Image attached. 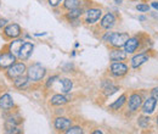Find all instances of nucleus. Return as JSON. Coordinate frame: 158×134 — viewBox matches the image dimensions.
<instances>
[{
  "mask_svg": "<svg viewBox=\"0 0 158 134\" xmlns=\"http://www.w3.org/2000/svg\"><path fill=\"white\" fill-rule=\"evenodd\" d=\"M45 73H46V70L40 63H34L29 66V68L27 70V76L29 78V80H33V82L41 80L45 77Z\"/></svg>",
  "mask_w": 158,
  "mask_h": 134,
  "instance_id": "nucleus-1",
  "label": "nucleus"
},
{
  "mask_svg": "<svg viewBox=\"0 0 158 134\" xmlns=\"http://www.w3.org/2000/svg\"><path fill=\"white\" fill-rule=\"evenodd\" d=\"M105 39H107L111 43V45H113L114 48H122V46H124V44L129 39V34L120 33V32L119 33H108Z\"/></svg>",
  "mask_w": 158,
  "mask_h": 134,
  "instance_id": "nucleus-2",
  "label": "nucleus"
},
{
  "mask_svg": "<svg viewBox=\"0 0 158 134\" xmlns=\"http://www.w3.org/2000/svg\"><path fill=\"white\" fill-rule=\"evenodd\" d=\"M27 71V68H26V65L24 63H14L11 67H9V70H7V77L10 78V79H12V80H15L16 78H19V77L23 76L24 75V72Z\"/></svg>",
  "mask_w": 158,
  "mask_h": 134,
  "instance_id": "nucleus-3",
  "label": "nucleus"
},
{
  "mask_svg": "<svg viewBox=\"0 0 158 134\" xmlns=\"http://www.w3.org/2000/svg\"><path fill=\"white\" fill-rule=\"evenodd\" d=\"M16 55H14L11 51H2L0 54V68H9L11 67L15 61H16Z\"/></svg>",
  "mask_w": 158,
  "mask_h": 134,
  "instance_id": "nucleus-4",
  "label": "nucleus"
},
{
  "mask_svg": "<svg viewBox=\"0 0 158 134\" xmlns=\"http://www.w3.org/2000/svg\"><path fill=\"white\" fill-rule=\"evenodd\" d=\"M33 49H34V46H33L32 43L24 41V43L22 44V46H21L17 58H20V60H28V58H31L32 53H33Z\"/></svg>",
  "mask_w": 158,
  "mask_h": 134,
  "instance_id": "nucleus-5",
  "label": "nucleus"
},
{
  "mask_svg": "<svg viewBox=\"0 0 158 134\" xmlns=\"http://www.w3.org/2000/svg\"><path fill=\"white\" fill-rule=\"evenodd\" d=\"M128 72V67H127V65L125 63H123V62H113L112 65H111V73L113 75V76L116 77H122L124 76L125 73Z\"/></svg>",
  "mask_w": 158,
  "mask_h": 134,
  "instance_id": "nucleus-6",
  "label": "nucleus"
},
{
  "mask_svg": "<svg viewBox=\"0 0 158 134\" xmlns=\"http://www.w3.org/2000/svg\"><path fill=\"white\" fill-rule=\"evenodd\" d=\"M4 33L7 38H17L20 37L21 34V27L17 23H12V24H9L5 29H4Z\"/></svg>",
  "mask_w": 158,
  "mask_h": 134,
  "instance_id": "nucleus-7",
  "label": "nucleus"
},
{
  "mask_svg": "<svg viewBox=\"0 0 158 134\" xmlns=\"http://www.w3.org/2000/svg\"><path fill=\"white\" fill-rule=\"evenodd\" d=\"M142 104V97L139 94H131L129 100H128V106H129V110L130 111H136L139 107L141 106Z\"/></svg>",
  "mask_w": 158,
  "mask_h": 134,
  "instance_id": "nucleus-8",
  "label": "nucleus"
},
{
  "mask_svg": "<svg viewBox=\"0 0 158 134\" xmlns=\"http://www.w3.org/2000/svg\"><path fill=\"white\" fill-rule=\"evenodd\" d=\"M71 124H72L71 119H68L66 117H57L54 123V126L57 131H67L71 127Z\"/></svg>",
  "mask_w": 158,
  "mask_h": 134,
  "instance_id": "nucleus-9",
  "label": "nucleus"
},
{
  "mask_svg": "<svg viewBox=\"0 0 158 134\" xmlns=\"http://www.w3.org/2000/svg\"><path fill=\"white\" fill-rule=\"evenodd\" d=\"M101 15H102V11L100 9H90L86 11V22L95 23L98 19H100Z\"/></svg>",
  "mask_w": 158,
  "mask_h": 134,
  "instance_id": "nucleus-10",
  "label": "nucleus"
},
{
  "mask_svg": "<svg viewBox=\"0 0 158 134\" xmlns=\"http://www.w3.org/2000/svg\"><path fill=\"white\" fill-rule=\"evenodd\" d=\"M156 104H157V100H156L155 97H148V99L145 101L143 106H142L143 114H146V115L152 114V112L155 111V109H156Z\"/></svg>",
  "mask_w": 158,
  "mask_h": 134,
  "instance_id": "nucleus-11",
  "label": "nucleus"
},
{
  "mask_svg": "<svg viewBox=\"0 0 158 134\" xmlns=\"http://www.w3.org/2000/svg\"><path fill=\"white\" fill-rule=\"evenodd\" d=\"M114 23H116V17L113 14H107L101 19V27L106 29H111L114 26Z\"/></svg>",
  "mask_w": 158,
  "mask_h": 134,
  "instance_id": "nucleus-12",
  "label": "nucleus"
},
{
  "mask_svg": "<svg viewBox=\"0 0 158 134\" xmlns=\"http://www.w3.org/2000/svg\"><path fill=\"white\" fill-rule=\"evenodd\" d=\"M139 39L138 38H129L127 40V43L124 44V48H125V53L128 54H133L136 49L139 48Z\"/></svg>",
  "mask_w": 158,
  "mask_h": 134,
  "instance_id": "nucleus-13",
  "label": "nucleus"
},
{
  "mask_svg": "<svg viewBox=\"0 0 158 134\" xmlns=\"http://www.w3.org/2000/svg\"><path fill=\"white\" fill-rule=\"evenodd\" d=\"M14 106V100L10 94H4L0 96V107L2 110H9Z\"/></svg>",
  "mask_w": 158,
  "mask_h": 134,
  "instance_id": "nucleus-14",
  "label": "nucleus"
},
{
  "mask_svg": "<svg viewBox=\"0 0 158 134\" xmlns=\"http://www.w3.org/2000/svg\"><path fill=\"white\" fill-rule=\"evenodd\" d=\"M146 61H148V55H146V54H139V55H136V56H134V58H131V66L134 68H138L142 63H145Z\"/></svg>",
  "mask_w": 158,
  "mask_h": 134,
  "instance_id": "nucleus-15",
  "label": "nucleus"
},
{
  "mask_svg": "<svg viewBox=\"0 0 158 134\" xmlns=\"http://www.w3.org/2000/svg\"><path fill=\"white\" fill-rule=\"evenodd\" d=\"M125 58H127V53L119 50V48L117 50H112L110 53V58L112 61H122V60H125Z\"/></svg>",
  "mask_w": 158,
  "mask_h": 134,
  "instance_id": "nucleus-16",
  "label": "nucleus"
},
{
  "mask_svg": "<svg viewBox=\"0 0 158 134\" xmlns=\"http://www.w3.org/2000/svg\"><path fill=\"white\" fill-rule=\"evenodd\" d=\"M24 43V40H22V39H16V40H14L11 44H10V46H9V49H10V51L14 54V55H19V51H20L21 46H22V44Z\"/></svg>",
  "mask_w": 158,
  "mask_h": 134,
  "instance_id": "nucleus-17",
  "label": "nucleus"
},
{
  "mask_svg": "<svg viewBox=\"0 0 158 134\" xmlns=\"http://www.w3.org/2000/svg\"><path fill=\"white\" fill-rule=\"evenodd\" d=\"M68 101V97H66L64 95H61V94H56L51 97V104L55 105V106H61L63 104H66Z\"/></svg>",
  "mask_w": 158,
  "mask_h": 134,
  "instance_id": "nucleus-18",
  "label": "nucleus"
},
{
  "mask_svg": "<svg viewBox=\"0 0 158 134\" xmlns=\"http://www.w3.org/2000/svg\"><path fill=\"white\" fill-rule=\"evenodd\" d=\"M81 14H83V9L76 7V9L69 10V12L66 15V17L68 19H78L79 16H81Z\"/></svg>",
  "mask_w": 158,
  "mask_h": 134,
  "instance_id": "nucleus-19",
  "label": "nucleus"
},
{
  "mask_svg": "<svg viewBox=\"0 0 158 134\" xmlns=\"http://www.w3.org/2000/svg\"><path fill=\"white\" fill-rule=\"evenodd\" d=\"M28 80H29V78H28V76H27V77L21 76V77H19V78H16V79L14 80V85H15L16 88H19V89H21V88H23V87H26V85H27Z\"/></svg>",
  "mask_w": 158,
  "mask_h": 134,
  "instance_id": "nucleus-20",
  "label": "nucleus"
},
{
  "mask_svg": "<svg viewBox=\"0 0 158 134\" xmlns=\"http://www.w3.org/2000/svg\"><path fill=\"white\" fill-rule=\"evenodd\" d=\"M60 82H61V84H62V92H63V93H69L71 89H72V87H73L72 80L64 78V79H61Z\"/></svg>",
  "mask_w": 158,
  "mask_h": 134,
  "instance_id": "nucleus-21",
  "label": "nucleus"
},
{
  "mask_svg": "<svg viewBox=\"0 0 158 134\" xmlns=\"http://www.w3.org/2000/svg\"><path fill=\"white\" fill-rule=\"evenodd\" d=\"M125 99H127V96L122 95L119 99H117L113 104H111V105H110V109H112V110H119V109L123 106V104L125 102Z\"/></svg>",
  "mask_w": 158,
  "mask_h": 134,
  "instance_id": "nucleus-22",
  "label": "nucleus"
},
{
  "mask_svg": "<svg viewBox=\"0 0 158 134\" xmlns=\"http://www.w3.org/2000/svg\"><path fill=\"white\" fill-rule=\"evenodd\" d=\"M5 128H6V132L7 133H14V134H16V133H21V131L17 128V127H15V123H12L11 124V122H6V124H5Z\"/></svg>",
  "mask_w": 158,
  "mask_h": 134,
  "instance_id": "nucleus-23",
  "label": "nucleus"
},
{
  "mask_svg": "<svg viewBox=\"0 0 158 134\" xmlns=\"http://www.w3.org/2000/svg\"><path fill=\"white\" fill-rule=\"evenodd\" d=\"M78 5L79 0H64V7L68 9V10L76 9V7H78Z\"/></svg>",
  "mask_w": 158,
  "mask_h": 134,
  "instance_id": "nucleus-24",
  "label": "nucleus"
},
{
  "mask_svg": "<svg viewBox=\"0 0 158 134\" xmlns=\"http://www.w3.org/2000/svg\"><path fill=\"white\" fill-rule=\"evenodd\" d=\"M117 90H118V87H114V85L110 84V87H106V88H105L103 93H105V95L108 96V95H112V94H114Z\"/></svg>",
  "mask_w": 158,
  "mask_h": 134,
  "instance_id": "nucleus-25",
  "label": "nucleus"
},
{
  "mask_svg": "<svg viewBox=\"0 0 158 134\" xmlns=\"http://www.w3.org/2000/svg\"><path fill=\"white\" fill-rule=\"evenodd\" d=\"M67 134H81L83 133V129L78 127V126H74V127H69L67 131H66Z\"/></svg>",
  "mask_w": 158,
  "mask_h": 134,
  "instance_id": "nucleus-26",
  "label": "nucleus"
},
{
  "mask_svg": "<svg viewBox=\"0 0 158 134\" xmlns=\"http://www.w3.org/2000/svg\"><path fill=\"white\" fill-rule=\"evenodd\" d=\"M138 123L141 128H146V127L148 126V123H150V118H148V117H140Z\"/></svg>",
  "mask_w": 158,
  "mask_h": 134,
  "instance_id": "nucleus-27",
  "label": "nucleus"
},
{
  "mask_svg": "<svg viewBox=\"0 0 158 134\" xmlns=\"http://www.w3.org/2000/svg\"><path fill=\"white\" fill-rule=\"evenodd\" d=\"M136 9H138L140 12H146V11L150 10L148 5H145V4H139L138 6H136Z\"/></svg>",
  "mask_w": 158,
  "mask_h": 134,
  "instance_id": "nucleus-28",
  "label": "nucleus"
},
{
  "mask_svg": "<svg viewBox=\"0 0 158 134\" xmlns=\"http://www.w3.org/2000/svg\"><path fill=\"white\" fill-rule=\"evenodd\" d=\"M57 78H59L57 76H54V77H51V78H49V80H48V83H46V87H50V85L54 83V80L57 79Z\"/></svg>",
  "mask_w": 158,
  "mask_h": 134,
  "instance_id": "nucleus-29",
  "label": "nucleus"
},
{
  "mask_svg": "<svg viewBox=\"0 0 158 134\" xmlns=\"http://www.w3.org/2000/svg\"><path fill=\"white\" fill-rule=\"evenodd\" d=\"M61 1H62V0H49V4H50L51 6H57Z\"/></svg>",
  "mask_w": 158,
  "mask_h": 134,
  "instance_id": "nucleus-30",
  "label": "nucleus"
},
{
  "mask_svg": "<svg viewBox=\"0 0 158 134\" xmlns=\"http://www.w3.org/2000/svg\"><path fill=\"white\" fill-rule=\"evenodd\" d=\"M152 97H155L156 100H158V88H155L152 90Z\"/></svg>",
  "mask_w": 158,
  "mask_h": 134,
  "instance_id": "nucleus-31",
  "label": "nucleus"
},
{
  "mask_svg": "<svg viewBox=\"0 0 158 134\" xmlns=\"http://www.w3.org/2000/svg\"><path fill=\"white\" fill-rule=\"evenodd\" d=\"M6 23H7V21H6V19H0V28H1V27H4V26H6Z\"/></svg>",
  "mask_w": 158,
  "mask_h": 134,
  "instance_id": "nucleus-32",
  "label": "nucleus"
},
{
  "mask_svg": "<svg viewBox=\"0 0 158 134\" xmlns=\"http://www.w3.org/2000/svg\"><path fill=\"white\" fill-rule=\"evenodd\" d=\"M152 6H153L155 9H157V10H158V2H152Z\"/></svg>",
  "mask_w": 158,
  "mask_h": 134,
  "instance_id": "nucleus-33",
  "label": "nucleus"
},
{
  "mask_svg": "<svg viewBox=\"0 0 158 134\" xmlns=\"http://www.w3.org/2000/svg\"><path fill=\"white\" fill-rule=\"evenodd\" d=\"M101 133H102L101 131H95V132H94V134H101Z\"/></svg>",
  "mask_w": 158,
  "mask_h": 134,
  "instance_id": "nucleus-34",
  "label": "nucleus"
},
{
  "mask_svg": "<svg viewBox=\"0 0 158 134\" xmlns=\"http://www.w3.org/2000/svg\"><path fill=\"white\" fill-rule=\"evenodd\" d=\"M157 124H158V117H157Z\"/></svg>",
  "mask_w": 158,
  "mask_h": 134,
  "instance_id": "nucleus-35",
  "label": "nucleus"
}]
</instances>
